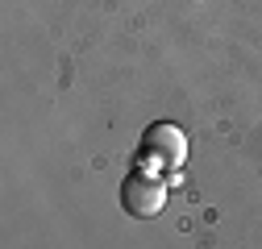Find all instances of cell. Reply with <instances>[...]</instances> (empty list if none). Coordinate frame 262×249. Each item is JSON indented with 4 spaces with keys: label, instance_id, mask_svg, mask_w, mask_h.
Segmentation results:
<instances>
[{
    "label": "cell",
    "instance_id": "obj_1",
    "mask_svg": "<svg viewBox=\"0 0 262 249\" xmlns=\"http://www.w3.org/2000/svg\"><path fill=\"white\" fill-rule=\"evenodd\" d=\"M121 208L129 216H138V220H154V216L167 208V187H162V179H154V175H129L125 187H121Z\"/></svg>",
    "mask_w": 262,
    "mask_h": 249
},
{
    "label": "cell",
    "instance_id": "obj_2",
    "mask_svg": "<svg viewBox=\"0 0 262 249\" xmlns=\"http://www.w3.org/2000/svg\"><path fill=\"white\" fill-rule=\"evenodd\" d=\"M142 154L154 158V162H162V166H179L187 158V137L175 129V124H154V129L146 133V141H142Z\"/></svg>",
    "mask_w": 262,
    "mask_h": 249
}]
</instances>
